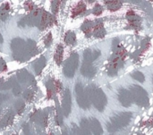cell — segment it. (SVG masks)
<instances>
[{
	"mask_svg": "<svg viewBox=\"0 0 153 135\" xmlns=\"http://www.w3.org/2000/svg\"><path fill=\"white\" fill-rule=\"evenodd\" d=\"M78 62H79V56L76 53L72 54L70 57L66 60L63 69L64 74L66 77L72 78L74 75V73L78 67Z\"/></svg>",
	"mask_w": 153,
	"mask_h": 135,
	"instance_id": "cell-1",
	"label": "cell"
},
{
	"mask_svg": "<svg viewBox=\"0 0 153 135\" xmlns=\"http://www.w3.org/2000/svg\"><path fill=\"white\" fill-rule=\"evenodd\" d=\"M36 53H37L36 43L33 40L30 39L27 41V43H25V46H24L23 49L22 50V52L13 57L17 60H20V61H25L28 58L36 55Z\"/></svg>",
	"mask_w": 153,
	"mask_h": 135,
	"instance_id": "cell-2",
	"label": "cell"
},
{
	"mask_svg": "<svg viewBox=\"0 0 153 135\" xmlns=\"http://www.w3.org/2000/svg\"><path fill=\"white\" fill-rule=\"evenodd\" d=\"M89 93H90L89 98L94 103L95 107L99 110H102L106 104V98L103 92L99 89H92V90H90Z\"/></svg>",
	"mask_w": 153,
	"mask_h": 135,
	"instance_id": "cell-3",
	"label": "cell"
},
{
	"mask_svg": "<svg viewBox=\"0 0 153 135\" xmlns=\"http://www.w3.org/2000/svg\"><path fill=\"white\" fill-rule=\"evenodd\" d=\"M76 96H77V102L78 105L82 108L83 109H86L89 107V98L87 93H85L82 86L81 83H78L75 87Z\"/></svg>",
	"mask_w": 153,
	"mask_h": 135,
	"instance_id": "cell-4",
	"label": "cell"
},
{
	"mask_svg": "<svg viewBox=\"0 0 153 135\" xmlns=\"http://www.w3.org/2000/svg\"><path fill=\"white\" fill-rule=\"evenodd\" d=\"M48 113L46 111L38 110L30 116V121L41 125L42 127H46L48 125Z\"/></svg>",
	"mask_w": 153,
	"mask_h": 135,
	"instance_id": "cell-5",
	"label": "cell"
},
{
	"mask_svg": "<svg viewBox=\"0 0 153 135\" xmlns=\"http://www.w3.org/2000/svg\"><path fill=\"white\" fill-rule=\"evenodd\" d=\"M71 94H70V90L68 89H66L65 90L64 93V97H63V102H62V112L63 115L65 116H68L70 112H71Z\"/></svg>",
	"mask_w": 153,
	"mask_h": 135,
	"instance_id": "cell-6",
	"label": "cell"
},
{
	"mask_svg": "<svg viewBox=\"0 0 153 135\" xmlns=\"http://www.w3.org/2000/svg\"><path fill=\"white\" fill-rule=\"evenodd\" d=\"M17 79L22 83H28V84L33 85V86L36 85L33 76L31 74H30L25 69H22V70L18 71V73H17Z\"/></svg>",
	"mask_w": 153,
	"mask_h": 135,
	"instance_id": "cell-7",
	"label": "cell"
},
{
	"mask_svg": "<svg viewBox=\"0 0 153 135\" xmlns=\"http://www.w3.org/2000/svg\"><path fill=\"white\" fill-rule=\"evenodd\" d=\"M47 90H48V99H52L55 93L58 92L61 90V83L58 81H54L53 79L49 80L47 82Z\"/></svg>",
	"mask_w": 153,
	"mask_h": 135,
	"instance_id": "cell-8",
	"label": "cell"
},
{
	"mask_svg": "<svg viewBox=\"0 0 153 135\" xmlns=\"http://www.w3.org/2000/svg\"><path fill=\"white\" fill-rule=\"evenodd\" d=\"M52 22H56L55 16L54 15H50L46 11H42L41 19H40V22H39V28L40 30H45L47 27H48L49 25H51Z\"/></svg>",
	"mask_w": 153,
	"mask_h": 135,
	"instance_id": "cell-9",
	"label": "cell"
},
{
	"mask_svg": "<svg viewBox=\"0 0 153 135\" xmlns=\"http://www.w3.org/2000/svg\"><path fill=\"white\" fill-rule=\"evenodd\" d=\"M25 46V42L23 39H20V38H15L12 40V43H11V47H12V50L13 52V56L19 55L22 50L23 49Z\"/></svg>",
	"mask_w": 153,
	"mask_h": 135,
	"instance_id": "cell-10",
	"label": "cell"
},
{
	"mask_svg": "<svg viewBox=\"0 0 153 135\" xmlns=\"http://www.w3.org/2000/svg\"><path fill=\"white\" fill-rule=\"evenodd\" d=\"M81 72L84 76H87V77H92L95 74L94 67L91 65V63H88V62L83 63L82 69H81Z\"/></svg>",
	"mask_w": 153,
	"mask_h": 135,
	"instance_id": "cell-11",
	"label": "cell"
},
{
	"mask_svg": "<svg viewBox=\"0 0 153 135\" xmlns=\"http://www.w3.org/2000/svg\"><path fill=\"white\" fill-rule=\"evenodd\" d=\"M46 63H47V60H46V57L44 56H40L39 59H37L33 63V68H34V71L36 72L37 74H39L41 73V71L43 70V68L46 65Z\"/></svg>",
	"mask_w": 153,
	"mask_h": 135,
	"instance_id": "cell-12",
	"label": "cell"
},
{
	"mask_svg": "<svg viewBox=\"0 0 153 135\" xmlns=\"http://www.w3.org/2000/svg\"><path fill=\"white\" fill-rule=\"evenodd\" d=\"M90 127L91 129V131L93 132V134L95 135H101L102 134V129H101V126L99 123L98 120L94 119V118H91L90 123Z\"/></svg>",
	"mask_w": 153,
	"mask_h": 135,
	"instance_id": "cell-13",
	"label": "cell"
},
{
	"mask_svg": "<svg viewBox=\"0 0 153 135\" xmlns=\"http://www.w3.org/2000/svg\"><path fill=\"white\" fill-rule=\"evenodd\" d=\"M13 113L12 111H9L1 120H0V128L5 127L7 125H12L13 120Z\"/></svg>",
	"mask_w": 153,
	"mask_h": 135,
	"instance_id": "cell-14",
	"label": "cell"
},
{
	"mask_svg": "<svg viewBox=\"0 0 153 135\" xmlns=\"http://www.w3.org/2000/svg\"><path fill=\"white\" fill-rule=\"evenodd\" d=\"M63 47L62 45H58L56 47V53H55V61L56 63L57 64V65H60L62 61H63Z\"/></svg>",
	"mask_w": 153,
	"mask_h": 135,
	"instance_id": "cell-15",
	"label": "cell"
},
{
	"mask_svg": "<svg viewBox=\"0 0 153 135\" xmlns=\"http://www.w3.org/2000/svg\"><path fill=\"white\" fill-rule=\"evenodd\" d=\"M56 124L57 125H62V123H63V112H62V109H61V108L59 107V104H58V102H57V100H56Z\"/></svg>",
	"mask_w": 153,
	"mask_h": 135,
	"instance_id": "cell-16",
	"label": "cell"
},
{
	"mask_svg": "<svg viewBox=\"0 0 153 135\" xmlns=\"http://www.w3.org/2000/svg\"><path fill=\"white\" fill-rule=\"evenodd\" d=\"M75 39H76V37H75L74 32L68 31V32L65 33V42L67 45H73L75 42Z\"/></svg>",
	"mask_w": 153,
	"mask_h": 135,
	"instance_id": "cell-17",
	"label": "cell"
},
{
	"mask_svg": "<svg viewBox=\"0 0 153 135\" xmlns=\"http://www.w3.org/2000/svg\"><path fill=\"white\" fill-rule=\"evenodd\" d=\"M81 128H82V134L91 135L90 132V125L86 119H82L81 122Z\"/></svg>",
	"mask_w": 153,
	"mask_h": 135,
	"instance_id": "cell-18",
	"label": "cell"
},
{
	"mask_svg": "<svg viewBox=\"0 0 153 135\" xmlns=\"http://www.w3.org/2000/svg\"><path fill=\"white\" fill-rule=\"evenodd\" d=\"M86 9V6L83 3H79L73 10V16H76L80 13H82V12H84Z\"/></svg>",
	"mask_w": 153,
	"mask_h": 135,
	"instance_id": "cell-19",
	"label": "cell"
},
{
	"mask_svg": "<svg viewBox=\"0 0 153 135\" xmlns=\"http://www.w3.org/2000/svg\"><path fill=\"white\" fill-rule=\"evenodd\" d=\"M24 108H25V104L22 100H18L15 103V109H16L18 115H22V112L24 111Z\"/></svg>",
	"mask_w": 153,
	"mask_h": 135,
	"instance_id": "cell-20",
	"label": "cell"
},
{
	"mask_svg": "<svg viewBox=\"0 0 153 135\" xmlns=\"http://www.w3.org/2000/svg\"><path fill=\"white\" fill-rule=\"evenodd\" d=\"M33 97H34L33 91L30 90H26L23 92V98H24L27 101H29V102H30V101L32 100Z\"/></svg>",
	"mask_w": 153,
	"mask_h": 135,
	"instance_id": "cell-21",
	"label": "cell"
},
{
	"mask_svg": "<svg viewBox=\"0 0 153 135\" xmlns=\"http://www.w3.org/2000/svg\"><path fill=\"white\" fill-rule=\"evenodd\" d=\"M13 92L14 93V95L18 96L21 93V87L20 85L16 82V81L13 80Z\"/></svg>",
	"mask_w": 153,
	"mask_h": 135,
	"instance_id": "cell-22",
	"label": "cell"
},
{
	"mask_svg": "<svg viewBox=\"0 0 153 135\" xmlns=\"http://www.w3.org/2000/svg\"><path fill=\"white\" fill-rule=\"evenodd\" d=\"M60 3H61L60 1H52V2H51L52 12H53V13H54V14H56V13H57Z\"/></svg>",
	"mask_w": 153,
	"mask_h": 135,
	"instance_id": "cell-23",
	"label": "cell"
},
{
	"mask_svg": "<svg viewBox=\"0 0 153 135\" xmlns=\"http://www.w3.org/2000/svg\"><path fill=\"white\" fill-rule=\"evenodd\" d=\"M51 41H52V34H51V33H48V34L45 37V39H44V43H45L46 47H48V46L50 45Z\"/></svg>",
	"mask_w": 153,
	"mask_h": 135,
	"instance_id": "cell-24",
	"label": "cell"
},
{
	"mask_svg": "<svg viewBox=\"0 0 153 135\" xmlns=\"http://www.w3.org/2000/svg\"><path fill=\"white\" fill-rule=\"evenodd\" d=\"M24 6H25L26 9H29V10H33V9H34V4H33L32 2H30V1L25 2Z\"/></svg>",
	"mask_w": 153,
	"mask_h": 135,
	"instance_id": "cell-25",
	"label": "cell"
},
{
	"mask_svg": "<svg viewBox=\"0 0 153 135\" xmlns=\"http://www.w3.org/2000/svg\"><path fill=\"white\" fill-rule=\"evenodd\" d=\"M23 132H24V134L25 135H35L30 132V127H29L28 125H23Z\"/></svg>",
	"mask_w": 153,
	"mask_h": 135,
	"instance_id": "cell-26",
	"label": "cell"
},
{
	"mask_svg": "<svg viewBox=\"0 0 153 135\" xmlns=\"http://www.w3.org/2000/svg\"><path fill=\"white\" fill-rule=\"evenodd\" d=\"M4 70H6V65H5V62H4L2 58H0V72L4 71Z\"/></svg>",
	"mask_w": 153,
	"mask_h": 135,
	"instance_id": "cell-27",
	"label": "cell"
},
{
	"mask_svg": "<svg viewBox=\"0 0 153 135\" xmlns=\"http://www.w3.org/2000/svg\"><path fill=\"white\" fill-rule=\"evenodd\" d=\"M73 132H74V135H82V132H81L75 125H74V130H73Z\"/></svg>",
	"mask_w": 153,
	"mask_h": 135,
	"instance_id": "cell-28",
	"label": "cell"
},
{
	"mask_svg": "<svg viewBox=\"0 0 153 135\" xmlns=\"http://www.w3.org/2000/svg\"><path fill=\"white\" fill-rule=\"evenodd\" d=\"M7 99V97L6 96H4V95H3V94H0V103H2L4 100H5Z\"/></svg>",
	"mask_w": 153,
	"mask_h": 135,
	"instance_id": "cell-29",
	"label": "cell"
},
{
	"mask_svg": "<svg viewBox=\"0 0 153 135\" xmlns=\"http://www.w3.org/2000/svg\"><path fill=\"white\" fill-rule=\"evenodd\" d=\"M63 135H71V134H70V133L65 129V130H64V131H63Z\"/></svg>",
	"mask_w": 153,
	"mask_h": 135,
	"instance_id": "cell-30",
	"label": "cell"
},
{
	"mask_svg": "<svg viewBox=\"0 0 153 135\" xmlns=\"http://www.w3.org/2000/svg\"><path fill=\"white\" fill-rule=\"evenodd\" d=\"M3 42V37H2V35H1V33H0V44Z\"/></svg>",
	"mask_w": 153,
	"mask_h": 135,
	"instance_id": "cell-31",
	"label": "cell"
},
{
	"mask_svg": "<svg viewBox=\"0 0 153 135\" xmlns=\"http://www.w3.org/2000/svg\"><path fill=\"white\" fill-rule=\"evenodd\" d=\"M0 113H1V108H0Z\"/></svg>",
	"mask_w": 153,
	"mask_h": 135,
	"instance_id": "cell-32",
	"label": "cell"
},
{
	"mask_svg": "<svg viewBox=\"0 0 153 135\" xmlns=\"http://www.w3.org/2000/svg\"><path fill=\"white\" fill-rule=\"evenodd\" d=\"M49 135H53V134H49Z\"/></svg>",
	"mask_w": 153,
	"mask_h": 135,
	"instance_id": "cell-33",
	"label": "cell"
}]
</instances>
